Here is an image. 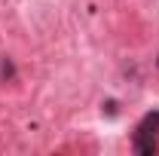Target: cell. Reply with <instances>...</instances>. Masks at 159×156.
<instances>
[{
  "label": "cell",
  "instance_id": "1",
  "mask_svg": "<svg viewBox=\"0 0 159 156\" xmlns=\"http://www.w3.org/2000/svg\"><path fill=\"white\" fill-rule=\"evenodd\" d=\"M156 141H159V110H150V113H144L141 122L135 126L132 150L138 156H153L156 153Z\"/></svg>",
  "mask_w": 159,
  "mask_h": 156
},
{
  "label": "cell",
  "instance_id": "2",
  "mask_svg": "<svg viewBox=\"0 0 159 156\" xmlns=\"http://www.w3.org/2000/svg\"><path fill=\"white\" fill-rule=\"evenodd\" d=\"M0 74H3V77H12V74H16V71H12V64H9L6 58L0 61Z\"/></svg>",
  "mask_w": 159,
  "mask_h": 156
}]
</instances>
